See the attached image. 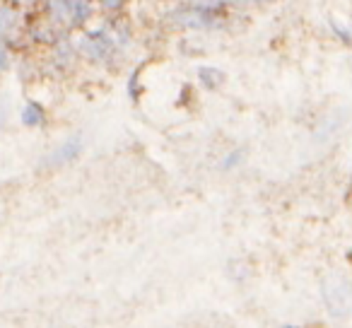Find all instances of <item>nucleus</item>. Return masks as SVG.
Returning a JSON list of instances; mask_svg holds the SVG:
<instances>
[{
	"label": "nucleus",
	"instance_id": "obj_5",
	"mask_svg": "<svg viewBox=\"0 0 352 328\" xmlns=\"http://www.w3.org/2000/svg\"><path fill=\"white\" fill-rule=\"evenodd\" d=\"M22 123L27 128H39L44 123V107L36 102L25 104V109H22Z\"/></svg>",
	"mask_w": 352,
	"mask_h": 328
},
{
	"label": "nucleus",
	"instance_id": "obj_13",
	"mask_svg": "<svg viewBox=\"0 0 352 328\" xmlns=\"http://www.w3.org/2000/svg\"><path fill=\"white\" fill-rule=\"evenodd\" d=\"M8 123V102L6 99H0V128Z\"/></svg>",
	"mask_w": 352,
	"mask_h": 328
},
{
	"label": "nucleus",
	"instance_id": "obj_3",
	"mask_svg": "<svg viewBox=\"0 0 352 328\" xmlns=\"http://www.w3.org/2000/svg\"><path fill=\"white\" fill-rule=\"evenodd\" d=\"M82 145H85L82 135H80V133H73L68 140H63L58 147H54V150H51L49 155L41 160L39 167L41 169H63V167H68V164H73V162L82 155Z\"/></svg>",
	"mask_w": 352,
	"mask_h": 328
},
{
	"label": "nucleus",
	"instance_id": "obj_10",
	"mask_svg": "<svg viewBox=\"0 0 352 328\" xmlns=\"http://www.w3.org/2000/svg\"><path fill=\"white\" fill-rule=\"evenodd\" d=\"M239 162H241V150H232L230 155L222 160V169H225V172H230V169H234Z\"/></svg>",
	"mask_w": 352,
	"mask_h": 328
},
{
	"label": "nucleus",
	"instance_id": "obj_1",
	"mask_svg": "<svg viewBox=\"0 0 352 328\" xmlns=\"http://www.w3.org/2000/svg\"><path fill=\"white\" fill-rule=\"evenodd\" d=\"M222 6H188L171 12V22L184 30H210L220 22Z\"/></svg>",
	"mask_w": 352,
	"mask_h": 328
},
{
	"label": "nucleus",
	"instance_id": "obj_4",
	"mask_svg": "<svg viewBox=\"0 0 352 328\" xmlns=\"http://www.w3.org/2000/svg\"><path fill=\"white\" fill-rule=\"evenodd\" d=\"M80 49H82L92 61H107L109 56L113 54L116 44H113V39L107 34V32L97 30V32H89V34L80 41Z\"/></svg>",
	"mask_w": 352,
	"mask_h": 328
},
{
	"label": "nucleus",
	"instance_id": "obj_15",
	"mask_svg": "<svg viewBox=\"0 0 352 328\" xmlns=\"http://www.w3.org/2000/svg\"><path fill=\"white\" fill-rule=\"evenodd\" d=\"M234 3H249V6H261V3H270V0H234Z\"/></svg>",
	"mask_w": 352,
	"mask_h": 328
},
{
	"label": "nucleus",
	"instance_id": "obj_9",
	"mask_svg": "<svg viewBox=\"0 0 352 328\" xmlns=\"http://www.w3.org/2000/svg\"><path fill=\"white\" fill-rule=\"evenodd\" d=\"M17 25V12L10 8H0V34H8Z\"/></svg>",
	"mask_w": 352,
	"mask_h": 328
},
{
	"label": "nucleus",
	"instance_id": "obj_7",
	"mask_svg": "<svg viewBox=\"0 0 352 328\" xmlns=\"http://www.w3.org/2000/svg\"><path fill=\"white\" fill-rule=\"evenodd\" d=\"M198 80L206 85V89H217L222 85V80H225V75H222V70L206 65V68H198Z\"/></svg>",
	"mask_w": 352,
	"mask_h": 328
},
{
	"label": "nucleus",
	"instance_id": "obj_11",
	"mask_svg": "<svg viewBox=\"0 0 352 328\" xmlns=\"http://www.w3.org/2000/svg\"><path fill=\"white\" fill-rule=\"evenodd\" d=\"M56 61H58V65H63V68H65V65H68L70 61H73V49H70L68 44L60 46L58 54H56Z\"/></svg>",
	"mask_w": 352,
	"mask_h": 328
},
{
	"label": "nucleus",
	"instance_id": "obj_8",
	"mask_svg": "<svg viewBox=\"0 0 352 328\" xmlns=\"http://www.w3.org/2000/svg\"><path fill=\"white\" fill-rule=\"evenodd\" d=\"M70 3H73V0H49V3H46V10H49V15L54 17L56 22H63L70 17Z\"/></svg>",
	"mask_w": 352,
	"mask_h": 328
},
{
	"label": "nucleus",
	"instance_id": "obj_6",
	"mask_svg": "<svg viewBox=\"0 0 352 328\" xmlns=\"http://www.w3.org/2000/svg\"><path fill=\"white\" fill-rule=\"evenodd\" d=\"M89 12H92V8H89L87 0H73L70 3V25L82 27L89 20Z\"/></svg>",
	"mask_w": 352,
	"mask_h": 328
},
{
	"label": "nucleus",
	"instance_id": "obj_14",
	"mask_svg": "<svg viewBox=\"0 0 352 328\" xmlns=\"http://www.w3.org/2000/svg\"><path fill=\"white\" fill-rule=\"evenodd\" d=\"M121 6H123V0H102L104 10H118Z\"/></svg>",
	"mask_w": 352,
	"mask_h": 328
},
{
	"label": "nucleus",
	"instance_id": "obj_12",
	"mask_svg": "<svg viewBox=\"0 0 352 328\" xmlns=\"http://www.w3.org/2000/svg\"><path fill=\"white\" fill-rule=\"evenodd\" d=\"M8 63H10V54H8L6 44H0V73L8 68Z\"/></svg>",
	"mask_w": 352,
	"mask_h": 328
},
{
	"label": "nucleus",
	"instance_id": "obj_2",
	"mask_svg": "<svg viewBox=\"0 0 352 328\" xmlns=\"http://www.w3.org/2000/svg\"><path fill=\"white\" fill-rule=\"evenodd\" d=\"M321 294L326 309L333 318H345L350 314L352 307V294H350V283L340 275H331V278L323 280L321 285Z\"/></svg>",
	"mask_w": 352,
	"mask_h": 328
}]
</instances>
